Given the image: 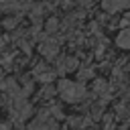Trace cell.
<instances>
[{
    "label": "cell",
    "mask_w": 130,
    "mask_h": 130,
    "mask_svg": "<svg viewBox=\"0 0 130 130\" xmlns=\"http://www.w3.org/2000/svg\"><path fill=\"white\" fill-rule=\"evenodd\" d=\"M0 130H10V126H8V124H2V126H0Z\"/></svg>",
    "instance_id": "obj_12"
},
{
    "label": "cell",
    "mask_w": 130,
    "mask_h": 130,
    "mask_svg": "<svg viewBox=\"0 0 130 130\" xmlns=\"http://www.w3.org/2000/svg\"><path fill=\"white\" fill-rule=\"evenodd\" d=\"M59 93L67 104H75V102H81L85 98V87L81 83L63 79V81H59Z\"/></svg>",
    "instance_id": "obj_1"
},
{
    "label": "cell",
    "mask_w": 130,
    "mask_h": 130,
    "mask_svg": "<svg viewBox=\"0 0 130 130\" xmlns=\"http://www.w3.org/2000/svg\"><path fill=\"white\" fill-rule=\"evenodd\" d=\"M16 22H18V18H8V20H4V26L12 28V26H16Z\"/></svg>",
    "instance_id": "obj_9"
},
{
    "label": "cell",
    "mask_w": 130,
    "mask_h": 130,
    "mask_svg": "<svg viewBox=\"0 0 130 130\" xmlns=\"http://www.w3.org/2000/svg\"><path fill=\"white\" fill-rule=\"evenodd\" d=\"M102 4H104V8L108 12H118V10L128 8L130 6V0H104Z\"/></svg>",
    "instance_id": "obj_4"
},
{
    "label": "cell",
    "mask_w": 130,
    "mask_h": 130,
    "mask_svg": "<svg viewBox=\"0 0 130 130\" xmlns=\"http://www.w3.org/2000/svg\"><path fill=\"white\" fill-rule=\"evenodd\" d=\"M28 130H57V124L49 118V114H45V112H43V114L32 122V126H30Z\"/></svg>",
    "instance_id": "obj_2"
},
{
    "label": "cell",
    "mask_w": 130,
    "mask_h": 130,
    "mask_svg": "<svg viewBox=\"0 0 130 130\" xmlns=\"http://www.w3.org/2000/svg\"><path fill=\"white\" fill-rule=\"evenodd\" d=\"M116 45L120 49H128L130 51V28H124L118 37H116Z\"/></svg>",
    "instance_id": "obj_6"
},
{
    "label": "cell",
    "mask_w": 130,
    "mask_h": 130,
    "mask_svg": "<svg viewBox=\"0 0 130 130\" xmlns=\"http://www.w3.org/2000/svg\"><path fill=\"white\" fill-rule=\"evenodd\" d=\"M93 89H95V93H98V91H100V93L106 91V83H104V79H98V81L93 83Z\"/></svg>",
    "instance_id": "obj_8"
},
{
    "label": "cell",
    "mask_w": 130,
    "mask_h": 130,
    "mask_svg": "<svg viewBox=\"0 0 130 130\" xmlns=\"http://www.w3.org/2000/svg\"><path fill=\"white\" fill-rule=\"evenodd\" d=\"M79 4H81V6H91L93 0H79Z\"/></svg>",
    "instance_id": "obj_11"
},
{
    "label": "cell",
    "mask_w": 130,
    "mask_h": 130,
    "mask_svg": "<svg viewBox=\"0 0 130 130\" xmlns=\"http://www.w3.org/2000/svg\"><path fill=\"white\" fill-rule=\"evenodd\" d=\"M57 26H59V22H57V18H55V16H51V18L45 22V28H47V32H55V30H57Z\"/></svg>",
    "instance_id": "obj_7"
},
{
    "label": "cell",
    "mask_w": 130,
    "mask_h": 130,
    "mask_svg": "<svg viewBox=\"0 0 130 130\" xmlns=\"http://www.w3.org/2000/svg\"><path fill=\"white\" fill-rule=\"evenodd\" d=\"M57 51H59V45H57V41L49 39V41H43V43H41V53H43L47 59H53V57L57 55Z\"/></svg>",
    "instance_id": "obj_3"
},
{
    "label": "cell",
    "mask_w": 130,
    "mask_h": 130,
    "mask_svg": "<svg viewBox=\"0 0 130 130\" xmlns=\"http://www.w3.org/2000/svg\"><path fill=\"white\" fill-rule=\"evenodd\" d=\"M79 77H81V79H87V77H91V69H83V71H79Z\"/></svg>",
    "instance_id": "obj_10"
},
{
    "label": "cell",
    "mask_w": 130,
    "mask_h": 130,
    "mask_svg": "<svg viewBox=\"0 0 130 130\" xmlns=\"http://www.w3.org/2000/svg\"><path fill=\"white\" fill-rule=\"evenodd\" d=\"M75 65H77V61H75L73 57H63V59H59L57 71H59V73H69V71L75 69Z\"/></svg>",
    "instance_id": "obj_5"
}]
</instances>
